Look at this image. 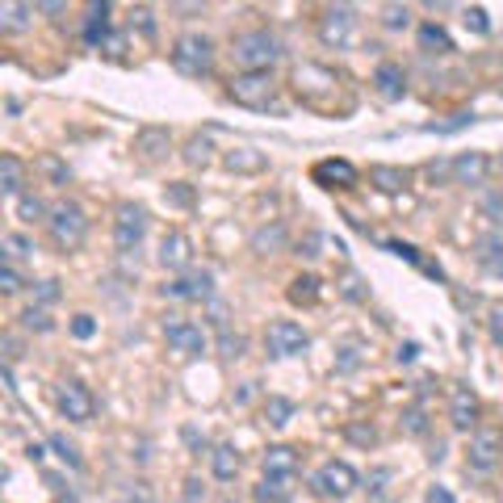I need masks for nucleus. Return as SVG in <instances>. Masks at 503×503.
Listing matches in <instances>:
<instances>
[{
  "instance_id": "f257e3e1",
  "label": "nucleus",
  "mask_w": 503,
  "mask_h": 503,
  "mask_svg": "<svg viewBox=\"0 0 503 503\" xmlns=\"http://www.w3.org/2000/svg\"><path fill=\"white\" fill-rule=\"evenodd\" d=\"M340 76L332 67H319V63H298L294 67V93L307 110H319V113H332V110H344L336 105V93H340Z\"/></svg>"
},
{
  "instance_id": "f03ea898",
  "label": "nucleus",
  "mask_w": 503,
  "mask_h": 503,
  "mask_svg": "<svg viewBox=\"0 0 503 503\" xmlns=\"http://www.w3.org/2000/svg\"><path fill=\"white\" fill-rule=\"evenodd\" d=\"M231 55L239 63V72H273V63L282 59V38L269 30H244L231 38Z\"/></svg>"
},
{
  "instance_id": "7ed1b4c3",
  "label": "nucleus",
  "mask_w": 503,
  "mask_h": 503,
  "mask_svg": "<svg viewBox=\"0 0 503 503\" xmlns=\"http://www.w3.org/2000/svg\"><path fill=\"white\" fill-rule=\"evenodd\" d=\"M172 67H176L181 76H189V80L210 76L214 72V38L197 34V30L181 34L176 42H172Z\"/></svg>"
},
{
  "instance_id": "20e7f679",
  "label": "nucleus",
  "mask_w": 503,
  "mask_h": 503,
  "mask_svg": "<svg viewBox=\"0 0 503 503\" xmlns=\"http://www.w3.org/2000/svg\"><path fill=\"white\" fill-rule=\"evenodd\" d=\"M47 231L50 239H55V247H63V252H72V247L85 244V235H88V219H85V210L76 206V202H55L47 214Z\"/></svg>"
},
{
  "instance_id": "39448f33",
  "label": "nucleus",
  "mask_w": 503,
  "mask_h": 503,
  "mask_svg": "<svg viewBox=\"0 0 503 503\" xmlns=\"http://www.w3.org/2000/svg\"><path fill=\"white\" fill-rule=\"evenodd\" d=\"M227 97L247 110H269L277 97V80H273V72H235L227 80Z\"/></svg>"
},
{
  "instance_id": "423d86ee",
  "label": "nucleus",
  "mask_w": 503,
  "mask_h": 503,
  "mask_svg": "<svg viewBox=\"0 0 503 503\" xmlns=\"http://www.w3.org/2000/svg\"><path fill=\"white\" fill-rule=\"evenodd\" d=\"M310 487H315V495H323V499H348V495L361 487V479H356V470L348 466V462H323L319 470H315V479H310Z\"/></svg>"
},
{
  "instance_id": "0eeeda50",
  "label": "nucleus",
  "mask_w": 503,
  "mask_h": 503,
  "mask_svg": "<svg viewBox=\"0 0 503 503\" xmlns=\"http://www.w3.org/2000/svg\"><path fill=\"white\" fill-rule=\"evenodd\" d=\"M143 235H148V210L135 206V202L118 206V214H113V247L118 252H135L143 244Z\"/></svg>"
},
{
  "instance_id": "6e6552de",
  "label": "nucleus",
  "mask_w": 503,
  "mask_h": 503,
  "mask_svg": "<svg viewBox=\"0 0 503 503\" xmlns=\"http://www.w3.org/2000/svg\"><path fill=\"white\" fill-rule=\"evenodd\" d=\"M265 348H269V356H302L310 348V336L302 323L277 319V323H269V332H265Z\"/></svg>"
},
{
  "instance_id": "1a4fd4ad",
  "label": "nucleus",
  "mask_w": 503,
  "mask_h": 503,
  "mask_svg": "<svg viewBox=\"0 0 503 503\" xmlns=\"http://www.w3.org/2000/svg\"><path fill=\"white\" fill-rule=\"evenodd\" d=\"M503 457V432L499 428H474V436H470V470H479V474H487V470L499 466Z\"/></svg>"
},
{
  "instance_id": "9d476101",
  "label": "nucleus",
  "mask_w": 503,
  "mask_h": 503,
  "mask_svg": "<svg viewBox=\"0 0 503 503\" xmlns=\"http://www.w3.org/2000/svg\"><path fill=\"white\" fill-rule=\"evenodd\" d=\"M353 34H356V17L348 9H340V4L319 17V42L323 47H332V50L353 47Z\"/></svg>"
},
{
  "instance_id": "9b49d317",
  "label": "nucleus",
  "mask_w": 503,
  "mask_h": 503,
  "mask_svg": "<svg viewBox=\"0 0 503 503\" xmlns=\"http://www.w3.org/2000/svg\"><path fill=\"white\" fill-rule=\"evenodd\" d=\"M55 403H59L63 419H72V424H88L97 403H93V394H88L85 382H63L59 394H55Z\"/></svg>"
},
{
  "instance_id": "f8f14e48",
  "label": "nucleus",
  "mask_w": 503,
  "mask_h": 503,
  "mask_svg": "<svg viewBox=\"0 0 503 503\" xmlns=\"http://www.w3.org/2000/svg\"><path fill=\"white\" fill-rule=\"evenodd\" d=\"M214 294V277L206 269L202 273H181L176 282L164 285V298H176V302H206Z\"/></svg>"
},
{
  "instance_id": "ddd939ff",
  "label": "nucleus",
  "mask_w": 503,
  "mask_h": 503,
  "mask_svg": "<svg viewBox=\"0 0 503 503\" xmlns=\"http://www.w3.org/2000/svg\"><path fill=\"white\" fill-rule=\"evenodd\" d=\"M164 340H168L176 353H184V356L206 353V332H202L197 323H189V319H168L164 323Z\"/></svg>"
},
{
  "instance_id": "4468645a",
  "label": "nucleus",
  "mask_w": 503,
  "mask_h": 503,
  "mask_svg": "<svg viewBox=\"0 0 503 503\" xmlns=\"http://www.w3.org/2000/svg\"><path fill=\"white\" fill-rule=\"evenodd\" d=\"M449 424H454L457 432L479 428V394L470 391L466 382L454 386V399H449Z\"/></svg>"
},
{
  "instance_id": "2eb2a0df",
  "label": "nucleus",
  "mask_w": 503,
  "mask_h": 503,
  "mask_svg": "<svg viewBox=\"0 0 503 503\" xmlns=\"http://www.w3.org/2000/svg\"><path fill=\"white\" fill-rule=\"evenodd\" d=\"M189 260H193V244H189V235L181 231H172L164 235V244H160V265L168 273H189Z\"/></svg>"
},
{
  "instance_id": "dca6fc26",
  "label": "nucleus",
  "mask_w": 503,
  "mask_h": 503,
  "mask_svg": "<svg viewBox=\"0 0 503 503\" xmlns=\"http://www.w3.org/2000/svg\"><path fill=\"white\" fill-rule=\"evenodd\" d=\"M310 176H315V184H323V189H353L356 184V168L348 160H319L310 168Z\"/></svg>"
},
{
  "instance_id": "f3484780",
  "label": "nucleus",
  "mask_w": 503,
  "mask_h": 503,
  "mask_svg": "<svg viewBox=\"0 0 503 503\" xmlns=\"http://www.w3.org/2000/svg\"><path fill=\"white\" fill-rule=\"evenodd\" d=\"M113 34L110 25V0H88L85 13V42L88 47H105V38Z\"/></svg>"
},
{
  "instance_id": "a211bd4d",
  "label": "nucleus",
  "mask_w": 503,
  "mask_h": 503,
  "mask_svg": "<svg viewBox=\"0 0 503 503\" xmlns=\"http://www.w3.org/2000/svg\"><path fill=\"white\" fill-rule=\"evenodd\" d=\"M373 88H378L386 101H403L407 97V72L391 59L378 63V67H373Z\"/></svg>"
},
{
  "instance_id": "6ab92c4d",
  "label": "nucleus",
  "mask_w": 503,
  "mask_h": 503,
  "mask_svg": "<svg viewBox=\"0 0 503 503\" xmlns=\"http://www.w3.org/2000/svg\"><path fill=\"white\" fill-rule=\"evenodd\" d=\"M449 164H454V184H482L487 181V168H491V160L482 151H462Z\"/></svg>"
},
{
  "instance_id": "aec40b11",
  "label": "nucleus",
  "mask_w": 503,
  "mask_h": 503,
  "mask_svg": "<svg viewBox=\"0 0 503 503\" xmlns=\"http://www.w3.org/2000/svg\"><path fill=\"white\" fill-rule=\"evenodd\" d=\"M172 148V135L168 130H160V126H148V130H139L135 135V156L139 160H160V156H168Z\"/></svg>"
},
{
  "instance_id": "412c9836",
  "label": "nucleus",
  "mask_w": 503,
  "mask_h": 503,
  "mask_svg": "<svg viewBox=\"0 0 503 503\" xmlns=\"http://www.w3.org/2000/svg\"><path fill=\"white\" fill-rule=\"evenodd\" d=\"M30 17H34V4L30 0H0V30L4 34H25L30 30Z\"/></svg>"
},
{
  "instance_id": "4be33fe9",
  "label": "nucleus",
  "mask_w": 503,
  "mask_h": 503,
  "mask_svg": "<svg viewBox=\"0 0 503 503\" xmlns=\"http://www.w3.org/2000/svg\"><path fill=\"white\" fill-rule=\"evenodd\" d=\"M22 184H25V164L17 160L13 151H4V156H0V193L22 197Z\"/></svg>"
},
{
  "instance_id": "5701e85b",
  "label": "nucleus",
  "mask_w": 503,
  "mask_h": 503,
  "mask_svg": "<svg viewBox=\"0 0 503 503\" xmlns=\"http://www.w3.org/2000/svg\"><path fill=\"white\" fill-rule=\"evenodd\" d=\"M210 470H214V479L231 482L235 474H239V449H235V445H214V449H210Z\"/></svg>"
},
{
  "instance_id": "b1692460",
  "label": "nucleus",
  "mask_w": 503,
  "mask_h": 503,
  "mask_svg": "<svg viewBox=\"0 0 503 503\" xmlns=\"http://www.w3.org/2000/svg\"><path fill=\"white\" fill-rule=\"evenodd\" d=\"M260 466H265V474H285V479H294V470H298V454L290 449V445H273L269 454L260 457Z\"/></svg>"
},
{
  "instance_id": "393cba45",
  "label": "nucleus",
  "mask_w": 503,
  "mask_h": 503,
  "mask_svg": "<svg viewBox=\"0 0 503 503\" xmlns=\"http://www.w3.org/2000/svg\"><path fill=\"white\" fill-rule=\"evenodd\" d=\"M290 482H294V479H285V474H265V482L252 491V499H256V503H285V499H290V491H294Z\"/></svg>"
},
{
  "instance_id": "a878e982",
  "label": "nucleus",
  "mask_w": 503,
  "mask_h": 503,
  "mask_svg": "<svg viewBox=\"0 0 503 503\" xmlns=\"http://www.w3.org/2000/svg\"><path fill=\"white\" fill-rule=\"evenodd\" d=\"M419 50H428V55H449L454 50V38H449V30L436 22L419 25Z\"/></svg>"
},
{
  "instance_id": "bb28decb",
  "label": "nucleus",
  "mask_w": 503,
  "mask_h": 503,
  "mask_svg": "<svg viewBox=\"0 0 503 503\" xmlns=\"http://www.w3.org/2000/svg\"><path fill=\"white\" fill-rule=\"evenodd\" d=\"M369 181L378 184L382 193H403L411 176H407L403 168H391V164H373V168H369Z\"/></svg>"
},
{
  "instance_id": "cd10ccee",
  "label": "nucleus",
  "mask_w": 503,
  "mask_h": 503,
  "mask_svg": "<svg viewBox=\"0 0 503 503\" xmlns=\"http://www.w3.org/2000/svg\"><path fill=\"white\" fill-rule=\"evenodd\" d=\"M222 164H227L231 172H265L269 160H265L256 148H231L227 156H222Z\"/></svg>"
},
{
  "instance_id": "c85d7f7f",
  "label": "nucleus",
  "mask_w": 503,
  "mask_h": 503,
  "mask_svg": "<svg viewBox=\"0 0 503 503\" xmlns=\"http://www.w3.org/2000/svg\"><path fill=\"white\" fill-rule=\"evenodd\" d=\"M285 239H290V235H285V227H282V222H273V227H260V231L252 235V247H256L260 256H269V252H282Z\"/></svg>"
},
{
  "instance_id": "c756f323",
  "label": "nucleus",
  "mask_w": 503,
  "mask_h": 503,
  "mask_svg": "<svg viewBox=\"0 0 503 503\" xmlns=\"http://www.w3.org/2000/svg\"><path fill=\"white\" fill-rule=\"evenodd\" d=\"M382 30H391V34H403V30H411V4H403V0H391V4L382 9Z\"/></svg>"
},
{
  "instance_id": "7c9ffc66",
  "label": "nucleus",
  "mask_w": 503,
  "mask_h": 503,
  "mask_svg": "<svg viewBox=\"0 0 503 503\" xmlns=\"http://www.w3.org/2000/svg\"><path fill=\"white\" fill-rule=\"evenodd\" d=\"M290 302H294V307H315V302H319V277H294V282H290Z\"/></svg>"
},
{
  "instance_id": "2f4dec72",
  "label": "nucleus",
  "mask_w": 503,
  "mask_h": 503,
  "mask_svg": "<svg viewBox=\"0 0 503 503\" xmlns=\"http://www.w3.org/2000/svg\"><path fill=\"white\" fill-rule=\"evenodd\" d=\"M0 247H4V265H17V260L34 256V244H30L22 231H9L4 239H0Z\"/></svg>"
},
{
  "instance_id": "473e14b6",
  "label": "nucleus",
  "mask_w": 503,
  "mask_h": 503,
  "mask_svg": "<svg viewBox=\"0 0 503 503\" xmlns=\"http://www.w3.org/2000/svg\"><path fill=\"white\" fill-rule=\"evenodd\" d=\"M265 416H269L273 428H285V424L294 419V403H290V399H282V394H273L269 403H265Z\"/></svg>"
},
{
  "instance_id": "72a5a7b5",
  "label": "nucleus",
  "mask_w": 503,
  "mask_h": 503,
  "mask_svg": "<svg viewBox=\"0 0 503 503\" xmlns=\"http://www.w3.org/2000/svg\"><path fill=\"white\" fill-rule=\"evenodd\" d=\"M47 214H50V210L42 206V197H34V193H22V197H17V219H25V222H38V219H42V222H47Z\"/></svg>"
},
{
  "instance_id": "f704fd0d",
  "label": "nucleus",
  "mask_w": 503,
  "mask_h": 503,
  "mask_svg": "<svg viewBox=\"0 0 503 503\" xmlns=\"http://www.w3.org/2000/svg\"><path fill=\"white\" fill-rule=\"evenodd\" d=\"M479 260H482V265H491V269L499 265V260H503V239H499V235L479 239Z\"/></svg>"
},
{
  "instance_id": "c9c22d12",
  "label": "nucleus",
  "mask_w": 503,
  "mask_h": 503,
  "mask_svg": "<svg viewBox=\"0 0 503 503\" xmlns=\"http://www.w3.org/2000/svg\"><path fill=\"white\" fill-rule=\"evenodd\" d=\"M219 344H222V356H244V336H231V328L219 319Z\"/></svg>"
},
{
  "instance_id": "e433bc0d",
  "label": "nucleus",
  "mask_w": 503,
  "mask_h": 503,
  "mask_svg": "<svg viewBox=\"0 0 503 503\" xmlns=\"http://www.w3.org/2000/svg\"><path fill=\"white\" fill-rule=\"evenodd\" d=\"M184 164H210V143L206 139H189V143H184Z\"/></svg>"
},
{
  "instance_id": "4c0bfd02",
  "label": "nucleus",
  "mask_w": 503,
  "mask_h": 503,
  "mask_svg": "<svg viewBox=\"0 0 503 503\" xmlns=\"http://www.w3.org/2000/svg\"><path fill=\"white\" fill-rule=\"evenodd\" d=\"M22 323L30 328V332H50V328H55L47 310H38V307H30V310H25V315H22Z\"/></svg>"
},
{
  "instance_id": "58836bf2",
  "label": "nucleus",
  "mask_w": 503,
  "mask_h": 503,
  "mask_svg": "<svg viewBox=\"0 0 503 503\" xmlns=\"http://www.w3.org/2000/svg\"><path fill=\"white\" fill-rule=\"evenodd\" d=\"M50 449H55V454H59L72 470H80V466H85V462H80V454H76V449H72L67 441H63V436H50Z\"/></svg>"
},
{
  "instance_id": "ea45409f",
  "label": "nucleus",
  "mask_w": 503,
  "mask_h": 503,
  "mask_svg": "<svg viewBox=\"0 0 503 503\" xmlns=\"http://www.w3.org/2000/svg\"><path fill=\"white\" fill-rule=\"evenodd\" d=\"M0 294H22V273L13 269V265L0 269Z\"/></svg>"
},
{
  "instance_id": "a19ab883",
  "label": "nucleus",
  "mask_w": 503,
  "mask_h": 503,
  "mask_svg": "<svg viewBox=\"0 0 503 503\" xmlns=\"http://www.w3.org/2000/svg\"><path fill=\"white\" fill-rule=\"evenodd\" d=\"M482 214H487L495 227H503V193H487V197H482Z\"/></svg>"
},
{
  "instance_id": "79ce46f5",
  "label": "nucleus",
  "mask_w": 503,
  "mask_h": 503,
  "mask_svg": "<svg viewBox=\"0 0 503 503\" xmlns=\"http://www.w3.org/2000/svg\"><path fill=\"white\" fill-rule=\"evenodd\" d=\"M172 202V206H193V189L184 181H176V184H168V193H164Z\"/></svg>"
},
{
  "instance_id": "37998d69",
  "label": "nucleus",
  "mask_w": 503,
  "mask_h": 503,
  "mask_svg": "<svg viewBox=\"0 0 503 503\" xmlns=\"http://www.w3.org/2000/svg\"><path fill=\"white\" fill-rule=\"evenodd\" d=\"M403 424H407V432H411V436H424V432H428V419H424V411H419V407H411V411H407Z\"/></svg>"
},
{
  "instance_id": "c03bdc74",
  "label": "nucleus",
  "mask_w": 503,
  "mask_h": 503,
  "mask_svg": "<svg viewBox=\"0 0 503 503\" xmlns=\"http://www.w3.org/2000/svg\"><path fill=\"white\" fill-rule=\"evenodd\" d=\"M344 432H348V441H356V445H373V441H378V432L365 428V424H348Z\"/></svg>"
},
{
  "instance_id": "a18cd8bd",
  "label": "nucleus",
  "mask_w": 503,
  "mask_h": 503,
  "mask_svg": "<svg viewBox=\"0 0 503 503\" xmlns=\"http://www.w3.org/2000/svg\"><path fill=\"white\" fill-rule=\"evenodd\" d=\"M93 332H97V323H93V315H76V319H72V336H76V340H88Z\"/></svg>"
},
{
  "instance_id": "49530a36",
  "label": "nucleus",
  "mask_w": 503,
  "mask_h": 503,
  "mask_svg": "<svg viewBox=\"0 0 503 503\" xmlns=\"http://www.w3.org/2000/svg\"><path fill=\"white\" fill-rule=\"evenodd\" d=\"M466 30H474V34H487V30H491V22H487V9H470L466 13Z\"/></svg>"
},
{
  "instance_id": "de8ad7c7",
  "label": "nucleus",
  "mask_w": 503,
  "mask_h": 503,
  "mask_svg": "<svg viewBox=\"0 0 503 503\" xmlns=\"http://www.w3.org/2000/svg\"><path fill=\"white\" fill-rule=\"evenodd\" d=\"M184 503H206V487H202V479H184Z\"/></svg>"
},
{
  "instance_id": "09e8293b",
  "label": "nucleus",
  "mask_w": 503,
  "mask_h": 503,
  "mask_svg": "<svg viewBox=\"0 0 503 503\" xmlns=\"http://www.w3.org/2000/svg\"><path fill=\"white\" fill-rule=\"evenodd\" d=\"M42 172H47L55 184H67V168H63L59 160H50V156H47V160H42Z\"/></svg>"
},
{
  "instance_id": "8fccbe9b",
  "label": "nucleus",
  "mask_w": 503,
  "mask_h": 503,
  "mask_svg": "<svg viewBox=\"0 0 503 503\" xmlns=\"http://www.w3.org/2000/svg\"><path fill=\"white\" fill-rule=\"evenodd\" d=\"M55 298H59V282H55V277L38 282V302H55Z\"/></svg>"
},
{
  "instance_id": "3c124183",
  "label": "nucleus",
  "mask_w": 503,
  "mask_h": 503,
  "mask_svg": "<svg viewBox=\"0 0 503 503\" xmlns=\"http://www.w3.org/2000/svg\"><path fill=\"white\" fill-rule=\"evenodd\" d=\"M487 328H491V340L503 348V310H499V307L491 310V319H487Z\"/></svg>"
},
{
  "instance_id": "603ef678",
  "label": "nucleus",
  "mask_w": 503,
  "mask_h": 503,
  "mask_svg": "<svg viewBox=\"0 0 503 503\" xmlns=\"http://www.w3.org/2000/svg\"><path fill=\"white\" fill-rule=\"evenodd\" d=\"M34 4L42 13H63V9H67V0H34Z\"/></svg>"
},
{
  "instance_id": "864d4df0",
  "label": "nucleus",
  "mask_w": 503,
  "mask_h": 503,
  "mask_svg": "<svg viewBox=\"0 0 503 503\" xmlns=\"http://www.w3.org/2000/svg\"><path fill=\"white\" fill-rule=\"evenodd\" d=\"M386 482H391V470H378V474L369 479V487H373V495H382V487H386Z\"/></svg>"
},
{
  "instance_id": "5fc2aeb1",
  "label": "nucleus",
  "mask_w": 503,
  "mask_h": 503,
  "mask_svg": "<svg viewBox=\"0 0 503 503\" xmlns=\"http://www.w3.org/2000/svg\"><path fill=\"white\" fill-rule=\"evenodd\" d=\"M428 503H454V495L445 491V487H432V491H428Z\"/></svg>"
},
{
  "instance_id": "6e6d98bb",
  "label": "nucleus",
  "mask_w": 503,
  "mask_h": 503,
  "mask_svg": "<svg viewBox=\"0 0 503 503\" xmlns=\"http://www.w3.org/2000/svg\"><path fill=\"white\" fill-rule=\"evenodd\" d=\"M424 4H428V9H432V13H445V9H454L457 0H424Z\"/></svg>"
},
{
  "instance_id": "4d7b16f0",
  "label": "nucleus",
  "mask_w": 503,
  "mask_h": 503,
  "mask_svg": "<svg viewBox=\"0 0 503 503\" xmlns=\"http://www.w3.org/2000/svg\"><path fill=\"white\" fill-rule=\"evenodd\" d=\"M416 353H419L416 344H403V348H399V361H416Z\"/></svg>"
},
{
  "instance_id": "13d9d810",
  "label": "nucleus",
  "mask_w": 503,
  "mask_h": 503,
  "mask_svg": "<svg viewBox=\"0 0 503 503\" xmlns=\"http://www.w3.org/2000/svg\"><path fill=\"white\" fill-rule=\"evenodd\" d=\"M59 503H76V495H59Z\"/></svg>"
},
{
  "instance_id": "bf43d9fd",
  "label": "nucleus",
  "mask_w": 503,
  "mask_h": 503,
  "mask_svg": "<svg viewBox=\"0 0 503 503\" xmlns=\"http://www.w3.org/2000/svg\"><path fill=\"white\" fill-rule=\"evenodd\" d=\"M495 277H503V260H499V265H495Z\"/></svg>"
}]
</instances>
